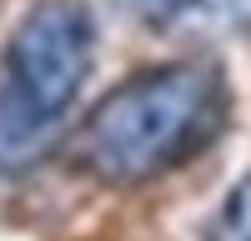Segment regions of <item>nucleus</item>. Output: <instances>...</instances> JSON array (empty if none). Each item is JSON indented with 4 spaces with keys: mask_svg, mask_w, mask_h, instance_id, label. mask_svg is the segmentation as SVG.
I'll return each instance as SVG.
<instances>
[{
    "mask_svg": "<svg viewBox=\"0 0 251 241\" xmlns=\"http://www.w3.org/2000/svg\"><path fill=\"white\" fill-rule=\"evenodd\" d=\"M226 120V86L201 60L141 71L75 131V161L106 186H141L191 161Z\"/></svg>",
    "mask_w": 251,
    "mask_h": 241,
    "instance_id": "1",
    "label": "nucleus"
},
{
    "mask_svg": "<svg viewBox=\"0 0 251 241\" xmlns=\"http://www.w3.org/2000/svg\"><path fill=\"white\" fill-rule=\"evenodd\" d=\"M96 55L80 0H35L0 55V166H25L50 146Z\"/></svg>",
    "mask_w": 251,
    "mask_h": 241,
    "instance_id": "2",
    "label": "nucleus"
},
{
    "mask_svg": "<svg viewBox=\"0 0 251 241\" xmlns=\"http://www.w3.org/2000/svg\"><path fill=\"white\" fill-rule=\"evenodd\" d=\"M206 241H251V171L226 191V201H221V211L211 221V231H206Z\"/></svg>",
    "mask_w": 251,
    "mask_h": 241,
    "instance_id": "3",
    "label": "nucleus"
},
{
    "mask_svg": "<svg viewBox=\"0 0 251 241\" xmlns=\"http://www.w3.org/2000/svg\"><path fill=\"white\" fill-rule=\"evenodd\" d=\"M126 15H136L141 25H176V20L196 15L201 0H116Z\"/></svg>",
    "mask_w": 251,
    "mask_h": 241,
    "instance_id": "4",
    "label": "nucleus"
},
{
    "mask_svg": "<svg viewBox=\"0 0 251 241\" xmlns=\"http://www.w3.org/2000/svg\"><path fill=\"white\" fill-rule=\"evenodd\" d=\"M196 15H206L211 25H226V30L251 35V0H201Z\"/></svg>",
    "mask_w": 251,
    "mask_h": 241,
    "instance_id": "5",
    "label": "nucleus"
}]
</instances>
